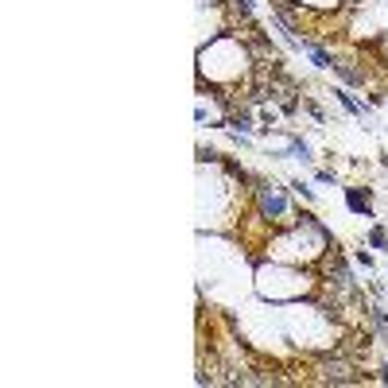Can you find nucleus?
<instances>
[{
  "label": "nucleus",
  "instance_id": "7ed1b4c3",
  "mask_svg": "<svg viewBox=\"0 0 388 388\" xmlns=\"http://www.w3.org/2000/svg\"><path fill=\"white\" fill-rule=\"evenodd\" d=\"M345 198H349V210H353V214H365V218H369V198L361 190H349Z\"/></svg>",
  "mask_w": 388,
  "mask_h": 388
},
{
  "label": "nucleus",
  "instance_id": "f03ea898",
  "mask_svg": "<svg viewBox=\"0 0 388 388\" xmlns=\"http://www.w3.org/2000/svg\"><path fill=\"white\" fill-rule=\"evenodd\" d=\"M287 148H291V155H295V159H303V163H311V159H314L311 148H307V140H299V136H291V140H287Z\"/></svg>",
  "mask_w": 388,
  "mask_h": 388
},
{
  "label": "nucleus",
  "instance_id": "423d86ee",
  "mask_svg": "<svg viewBox=\"0 0 388 388\" xmlns=\"http://www.w3.org/2000/svg\"><path fill=\"white\" fill-rule=\"evenodd\" d=\"M338 101H342L345 109H349V113H353V117H357V113H361V105L353 101V97H349V93H342V90H338Z\"/></svg>",
  "mask_w": 388,
  "mask_h": 388
},
{
  "label": "nucleus",
  "instance_id": "f257e3e1",
  "mask_svg": "<svg viewBox=\"0 0 388 388\" xmlns=\"http://www.w3.org/2000/svg\"><path fill=\"white\" fill-rule=\"evenodd\" d=\"M260 206H264V214H272V218H284V194L280 190H272L268 182H264V186H260Z\"/></svg>",
  "mask_w": 388,
  "mask_h": 388
},
{
  "label": "nucleus",
  "instance_id": "39448f33",
  "mask_svg": "<svg viewBox=\"0 0 388 388\" xmlns=\"http://www.w3.org/2000/svg\"><path fill=\"white\" fill-rule=\"evenodd\" d=\"M291 190H295L299 198H303V202H311V198H314V190H311V186H307L303 179H295V182H291Z\"/></svg>",
  "mask_w": 388,
  "mask_h": 388
},
{
  "label": "nucleus",
  "instance_id": "20e7f679",
  "mask_svg": "<svg viewBox=\"0 0 388 388\" xmlns=\"http://www.w3.org/2000/svg\"><path fill=\"white\" fill-rule=\"evenodd\" d=\"M369 245H373V249H388V233L380 229V225H376L373 233H369Z\"/></svg>",
  "mask_w": 388,
  "mask_h": 388
}]
</instances>
